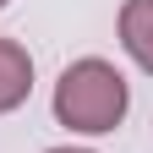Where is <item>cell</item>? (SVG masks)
Returning a JSON list of instances; mask_svg holds the SVG:
<instances>
[{"instance_id":"6da1fadb","label":"cell","mask_w":153,"mask_h":153,"mask_svg":"<svg viewBox=\"0 0 153 153\" xmlns=\"http://www.w3.org/2000/svg\"><path fill=\"white\" fill-rule=\"evenodd\" d=\"M131 109V88L126 76L115 71L109 60L99 55H82V60H71L60 71V82H55V120L66 131H82V137H104L126 120Z\"/></svg>"},{"instance_id":"7a4b0ae2","label":"cell","mask_w":153,"mask_h":153,"mask_svg":"<svg viewBox=\"0 0 153 153\" xmlns=\"http://www.w3.org/2000/svg\"><path fill=\"white\" fill-rule=\"evenodd\" d=\"M33 93V55L16 38H0V115L22 109Z\"/></svg>"},{"instance_id":"3957f363","label":"cell","mask_w":153,"mask_h":153,"mask_svg":"<svg viewBox=\"0 0 153 153\" xmlns=\"http://www.w3.org/2000/svg\"><path fill=\"white\" fill-rule=\"evenodd\" d=\"M120 49L153 76V0H126L120 6Z\"/></svg>"},{"instance_id":"277c9868","label":"cell","mask_w":153,"mask_h":153,"mask_svg":"<svg viewBox=\"0 0 153 153\" xmlns=\"http://www.w3.org/2000/svg\"><path fill=\"white\" fill-rule=\"evenodd\" d=\"M49 153H93V148H49Z\"/></svg>"},{"instance_id":"5b68a950","label":"cell","mask_w":153,"mask_h":153,"mask_svg":"<svg viewBox=\"0 0 153 153\" xmlns=\"http://www.w3.org/2000/svg\"><path fill=\"white\" fill-rule=\"evenodd\" d=\"M0 6H6V0H0Z\"/></svg>"}]
</instances>
